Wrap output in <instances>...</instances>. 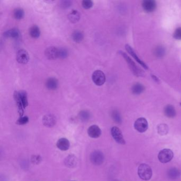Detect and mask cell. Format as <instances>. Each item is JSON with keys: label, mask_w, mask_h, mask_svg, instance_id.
<instances>
[{"label": "cell", "mask_w": 181, "mask_h": 181, "mask_svg": "<svg viewBox=\"0 0 181 181\" xmlns=\"http://www.w3.org/2000/svg\"><path fill=\"white\" fill-rule=\"evenodd\" d=\"M138 174L141 179L144 181H148L152 175V168L147 164H140L138 168Z\"/></svg>", "instance_id": "cell-1"}, {"label": "cell", "mask_w": 181, "mask_h": 181, "mask_svg": "<svg viewBox=\"0 0 181 181\" xmlns=\"http://www.w3.org/2000/svg\"><path fill=\"white\" fill-rule=\"evenodd\" d=\"M174 157V153L172 150L169 149H164L159 152L158 158L162 163L165 164L172 161Z\"/></svg>", "instance_id": "cell-2"}, {"label": "cell", "mask_w": 181, "mask_h": 181, "mask_svg": "<svg viewBox=\"0 0 181 181\" xmlns=\"http://www.w3.org/2000/svg\"><path fill=\"white\" fill-rule=\"evenodd\" d=\"M120 53L121 55H122L123 57H124L125 60H126L130 69L132 71L133 73H135V75H136V76H141L142 75L141 70L138 68L136 64H135L133 61L130 58L129 56L127 54L123 52L122 51H120Z\"/></svg>", "instance_id": "cell-3"}, {"label": "cell", "mask_w": 181, "mask_h": 181, "mask_svg": "<svg viewBox=\"0 0 181 181\" xmlns=\"http://www.w3.org/2000/svg\"><path fill=\"white\" fill-rule=\"evenodd\" d=\"M92 80L95 85L100 86L105 83V75L101 70H96L92 74Z\"/></svg>", "instance_id": "cell-4"}, {"label": "cell", "mask_w": 181, "mask_h": 181, "mask_svg": "<svg viewBox=\"0 0 181 181\" xmlns=\"http://www.w3.org/2000/svg\"><path fill=\"white\" fill-rule=\"evenodd\" d=\"M134 127L136 131L140 133H143L147 131L148 128V121L144 117H140L135 122Z\"/></svg>", "instance_id": "cell-5"}, {"label": "cell", "mask_w": 181, "mask_h": 181, "mask_svg": "<svg viewBox=\"0 0 181 181\" xmlns=\"http://www.w3.org/2000/svg\"><path fill=\"white\" fill-rule=\"evenodd\" d=\"M90 161L95 165H99L103 164L104 161V156L100 151H95L90 155Z\"/></svg>", "instance_id": "cell-6"}, {"label": "cell", "mask_w": 181, "mask_h": 181, "mask_svg": "<svg viewBox=\"0 0 181 181\" xmlns=\"http://www.w3.org/2000/svg\"><path fill=\"white\" fill-rule=\"evenodd\" d=\"M111 135L117 143L121 145H124L125 143V141L124 140L122 133L119 128L116 126L113 127L111 129Z\"/></svg>", "instance_id": "cell-7"}, {"label": "cell", "mask_w": 181, "mask_h": 181, "mask_svg": "<svg viewBox=\"0 0 181 181\" xmlns=\"http://www.w3.org/2000/svg\"><path fill=\"white\" fill-rule=\"evenodd\" d=\"M16 60L21 64L27 63L29 60V56L27 51L24 49L18 51L16 54Z\"/></svg>", "instance_id": "cell-8"}, {"label": "cell", "mask_w": 181, "mask_h": 181, "mask_svg": "<svg viewBox=\"0 0 181 181\" xmlns=\"http://www.w3.org/2000/svg\"><path fill=\"white\" fill-rule=\"evenodd\" d=\"M45 56L49 60H55L59 57V48L54 46L48 47L45 51Z\"/></svg>", "instance_id": "cell-9"}, {"label": "cell", "mask_w": 181, "mask_h": 181, "mask_svg": "<svg viewBox=\"0 0 181 181\" xmlns=\"http://www.w3.org/2000/svg\"><path fill=\"white\" fill-rule=\"evenodd\" d=\"M125 48H126V51H128V53H129L141 66H142L145 69H148V66H147V64H146L145 62L142 61L139 57H138V55H136V53L135 51H133L132 48L129 45L126 44V45H125Z\"/></svg>", "instance_id": "cell-10"}, {"label": "cell", "mask_w": 181, "mask_h": 181, "mask_svg": "<svg viewBox=\"0 0 181 181\" xmlns=\"http://www.w3.org/2000/svg\"><path fill=\"white\" fill-rule=\"evenodd\" d=\"M101 133V130L96 125H93L88 128V134L91 138H98L100 136Z\"/></svg>", "instance_id": "cell-11"}, {"label": "cell", "mask_w": 181, "mask_h": 181, "mask_svg": "<svg viewBox=\"0 0 181 181\" xmlns=\"http://www.w3.org/2000/svg\"><path fill=\"white\" fill-rule=\"evenodd\" d=\"M142 7L146 12H153L156 8V3L153 0H145L142 2Z\"/></svg>", "instance_id": "cell-12"}, {"label": "cell", "mask_w": 181, "mask_h": 181, "mask_svg": "<svg viewBox=\"0 0 181 181\" xmlns=\"http://www.w3.org/2000/svg\"><path fill=\"white\" fill-rule=\"evenodd\" d=\"M43 122L45 126L52 127L56 124V117L52 114H47L44 116L43 118Z\"/></svg>", "instance_id": "cell-13"}, {"label": "cell", "mask_w": 181, "mask_h": 181, "mask_svg": "<svg viewBox=\"0 0 181 181\" xmlns=\"http://www.w3.org/2000/svg\"><path fill=\"white\" fill-rule=\"evenodd\" d=\"M57 148L60 150L66 151L69 149L70 147V142L66 138H61L57 141L56 143Z\"/></svg>", "instance_id": "cell-14"}, {"label": "cell", "mask_w": 181, "mask_h": 181, "mask_svg": "<svg viewBox=\"0 0 181 181\" xmlns=\"http://www.w3.org/2000/svg\"><path fill=\"white\" fill-rule=\"evenodd\" d=\"M20 33L19 30L17 28H14L8 30L4 33V36L9 38H17L20 36Z\"/></svg>", "instance_id": "cell-15"}, {"label": "cell", "mask_w": 181, "mask_h": 181, "mask_svg": "<svg viewBox=\"0 0 181 181\" xmlns=\"http://www.w3.org/2000/svg\"><path fill=\"white\" fill-rule=\"evenodd\" d=\"M46 87L50 90H55L57 88L59 82L57 79L53 77L48 78L46 81Z\"/></svg>", "instance_id": "cell-16"}, {"label": "cell", "mask_w": 181, "mask_h": 181, "mask_svg": "<svg viewBox=\"0 0 181 181\" xmlns=\"http://www.w3.org/2000/svg\"><path fill=\"white\" fill-rule=\"evenodd\" d=\"M164 113L167 117L173 118L176 115V110L173 106L168 105L164 109Z\"/></svg>", "instance_id": "cell-17"}, {"label": "cell", "mask_w": 181, "mask_h": 181, "mask_svg": "<svg viewBox=\"0 0 181 181\" xmlns=\"http://www.w3.org/2000/svg\"><path fill=\"white\" fill-rule=\"evenodd\" d=\"M67 17L71 23H77L79 20L80 14L78 11L73 10L69 13V14L67 15Z\"/></svg>", "instance_id": "cell-18"}, {"label": "cell", "mask_w": 181, "mask_h": 181, "mask_svg": "<svg viewBox=\"0 0 181 181\" xmlns=\"http://www.w3.org/2000/svg\"><path fill=\"white\" fill-rule=\"evenodd\" d=\"M77 158L73 155L67 156L65 160V164L69 168H73L77 165Z\"/></svg>", "instance_id": "cell-19"}, {"label": "cell", "mask_w": 181, "mask_h": 181, "mask_svg": "<svg viewBox=\"0 0 181 181\" xmlns=\"http://www.w3.org/2000/svg\"><path fill=\"white\" fill-rule=\"evenodd\" d=\"M84 37V35L83 32L80 30H75L72 34V40L76 43H80L83 40Z\"/></svg>", "instance_id": "cell-20"}, {"label": "cell", "mask_w": 181, "mask_h": 181, "mask_svg": "<svg viewBox=\"0 0 181 181\" xmlns=\"http://www.w3.org/2000/svg\"><path fill=\"white\" fill-rule=\"evenodd\" d=\"M29 33L30 35L33 38H38L40 35V28L36 25H33L30 28Z\"/></svg>", "instance_id": "cell-21"}, {"label": "cell", "mask_w": 181, "mask_h": 181, "mask_svg": "<svg viewBox=\"0 0 181 181\" xmlns=\"http://www.w3.org/2000/svg\"><path fill=\"white\" fill-rule=\"evenodd\" d=\"M168 177L171 179H176L179 178L180 173L176 168H172L168 171Z\"/></svg>", "instance_id": "cell-22"}, {"label": "cell", "mask_w": 181, "mask_h": 181, "mask_svg": "<svg viewBox=\"0 0 181 181\" xmlns=\"http://www.w3.org/2000/svg\"><path fill=\"white\" fill-rule=\"evenodd\" d=\"M157 131L159 135L161 136L166 135L168 132V126L166 124H161L157 126Z\"/></svg>", "instance_id": "cell-23"}, {"label": "cell", "mask_w": 181, "mask_h": 181, "mask_svg": "<svg viewBox=\"0 0 181 181\" xmlns=\"http://www.w3.org/2000/svg\"><path fill=\"white\" fill-rule=\"evenodd\" d=\"M144 89H145V87L143 85L140 84L139 83H137L135 85H133L132 88V91L134 94L138 95L142 93Z\"/></svg>", "instance_id": "cell-24"}, {"label": "cell", "mask_w": 181, "mask_h": 181, "mask_svg": "<svg viewBox=\"0 0 181 181\" xmlns=\"http://www.w3.org/2000/svg\"><path fill=\"white\" fill-rule=\"evenodd\" d=\"M13 17L16 19H21L24 17V12L22 8H16L13 11Z\"/></svg>", "instance_id": "cell-25"}, {"label": "cell", "mask_w": 181, "mask_h": 181, "mask_svg": "<svg viewBox=\"0 0 181 181\" xmlns=\"http://www.w3.org/2000/svg\"><path fill=\"white\" fill-rule=\"evenodd\" d=\"M19 93L21 100L22 103H23V106H24V108H25V107L27 106L28 104L27 92H25L24 90H21V91L19 92Z\"/></svg>", "instance_id": "cell-26"}, {"label": "cell", "mask_w": 181, "mask_h": 181, "mask_svg": "<svg viewBox=\"0 0 181 181\" xmlns=\"http://www.w3.org/2000/svg\"><path fill=\"white\" fill-rule=\"evenodd\" d=\"M79 117L81 121L86 122L89 119L90 117V114L87 110H82L79 113Z\"/></svg>", "instance_id": "cell-27"}, {"label": "cell", "mask_w": 181, "mask_h": 181, "mask_svg": "<svg viewBox=\"0 0 181 181\" xmlns=\"http://www.w3.org/2000/svg\"><path fill=\"white\" fill-rule=\"evenodd\" d=\"M112 117L115 122L117 123H121L122 122V118L119 112L117 110H114L112 113Z\"/></svg>", "instance_id": "cell-28"}, {"label": "cell", "mask_w": 181, "mask_h": 181, "mask_svg": "<svg viewBox=\"0 0 181 181\" xmlns=\"http://www.w3.org/2000/svg\"><path fill=\"white\" fill-rule=\"evenodd\" d=\"M68 56V51L65 48H59V57L60 59H65Z\"/></svg>", "instance_id": "cell-29"}, {"label": "cell", "mask_w": 181, "mask_h": 181, "mask_svg": "<svg viewBox=\"0 0 181 181\" xmlns=\"http://www.w3.org/2000/svg\"><path fill=\"white\" fill-rule=\"evenodd\" d=\"M93 2L91 0H84L82 2L83 8L85 9H89L93 6Z\"/></svg>", "instance_id": "cell-30"}, {"label": "cell", "mask_w": 181, "mask_h": 181, "mask_svg": "<svg viewBox=\"0 0 181 181\" xmlns=\"http://www.w3.org/2000/svg\"><path fill=\"white\" fill-rule=\"evenodd\" d=\"M71 4H72V2L69 0H63V1H61L60 2V7L62 8H64V9H66V8L70 7Z\"/></svg>", "instance_id": "cell-31"}, {"label": "cell", "mask_w": 181, "mask_h": 181, "mask_svg": "<svg viewBox=\"0 0 181 181\" xmlns=\"http://www.w3.org/2000/svg\"><path fill=\"white\" fill-rule=\"evenodd\" d=\"M174 38L176 40H181V27H178L175 30L173 34Z\"/></svg>", "instance_id": "cell-32"}, {"label": "cell", "mask_w": 181, "mask_h": 181, "mask_svg": "<svg viewBox=\"0 0 181 181\" xmlns=\"http://www.w3.org/2000/svg\"><path fill=\"white\" fill-rule=\"evenodd\" d=\"M29 121V118L27 116H24V117H21L18 120L17 124L19 125H24V124L27 123Z\"/></svg>", "instance_id": "cell-33"}, {"label": "cell", "mask_w": 181, "mask_h": 181, "mask_svg": "<svg viewBox=\"0 0 181 181\" xmlns=\"http://www.w3.org/2000/svg\"><path fill=\"white\" fill-rule=\"evenodd\" d=\"M156 52L157 53V55L158 56H161V55H162V54H163V50H162V48H159L158 50H157V51Z\"/></svg>", "instance_id": "cell-34"}, {"label": "cell", "mask_w": 181, "mask_h": 181, "mask_svg": "<svg viewBox=\"0 0 181 181\" xmlns=\"http://www.w3.org/2000/svg\"><path fill=\"white\" fill-rule=\"evenodd\" d=\"M152 78H154V80H155L156 81H158V78L155 76H152Z\"/></svg>", "instance_id": "cell-35"}, {"label": "cell", "mask_w": 181, "mask_h": 181, "mask_svg": "<svg viewBox=\"0 0 181 181\" xmlns=\"http://www.w3.org/2000/svg\"><path fill=\"white\" fill-rule=\"evenodd\" d=\"M116 181V180H115V181Z\"/></svg>", "instance_id": "cell-36"}, {"label": "cell", "mask_w": 181, "mask_h": 181, "mask_svg": "<svg viewBox=\"0 0 181 181\" xmlns=\"http://www.w3.org/2000/svg\"><path fill=\"white\" fill-rule=\"evenodd\" d=\"M180 105L181 106V103H180Z\"/></svg>", "instance_id": "cell-37"}, {"label": "cell", "mask_w": 181, "mask_h": 181, "mask_svg": "<svg viewBox=\"0 0 181 181\" xmlns=\"http://www.w3.org/2000/svg\"></svg>", "instance_id": "cell-38"}]
</instances>
